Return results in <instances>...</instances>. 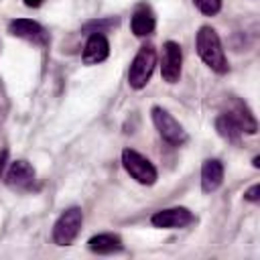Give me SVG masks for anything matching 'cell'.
<instances>
[{
	"label": "cell",
	"instance_id": "cell-4",
	"mask_svg": "<svg viewBox=\"0 0 260 260\" xmlns=\"http://www.w3.org/2000/svg\"><path fill=\"white\" fill-rule=\"evenodd\" d=\"M81 225H83V211H81V207H77V205L67 207L57 217V221L53 223L51 238H53V242L57 246H71L75 242V238L79 236Z\"/></svg>",
	"mask_w": 260,
	"mask_h": 260
},
{
	"label": "cell",
	"instance_id": "cell-12",
	"mask_svg": "<svg viewBox=\"0 0 260 260\" xmlns=\"http://www.w3.org/2000/svg\"><path fill=\"white\" fill-rule=\"evenodd\" d=\"M223 183V162L219 158H205L201 165V191L213 193Z\"/></svg>",
	"mask_w": 260,
	"mask_h": 260
},
{
	"label": "cell",
	"instance_id": "cell-6",
	"mask_svg": "<svg viewBox=\"0 0 260 260\" xmlns=\"http://www.w3.org/2000/svg\"><path fill=\"white\" fill-rule=\"evenodd\" d=\"M37 181V171L32 169V165L28 160H12L6 175H4V183L8 189L16 191V193H24L30 191L35 187Z\"/></svg>",
	"mask_w": 260,
	"mask_h": 260
},
{
	"label": "cell",
	"instance_id": "cell-7",
	"mask_svg": "<svg viewBox=\"0 0 260 260\" xmlns=\"http://www.w3.org/2000/svg\"><path fill=\"white\" fill-rule=\"evenodd\" d=\"M8 32L16 39H22V41H28L35 45H43V47L49 45V41H51L47 28L32 18H12L8 22Z\"/></svg>",
	"mask_w": 260,
	"mask_h": 260
},
{
	"label": "cell",
	"instance_id": "cell-17",
	"mask_svg": "<svg viewBox=\"0 0 260 260\" xmlns=\"http://www.w3.org/2000/svg\"><path fill=\"white\" fill-rule=\"evenodd\" d=\"M244 199L250 201V203H258V201H260V185H258V183L252 185V187L244 193Z\"/></svg>",
	"mask_w": 260,
	"mask_h": 260
},
{
	"label": "cell",
	"instance_id": "cell-2",
	"mask_svg": "<svg viewBox=\"0 0 260 260\" xmlns=\"http://www.w3.org/2000/svg\"><path fill=\"white\" fill-rule=\"evenodd\" d=\"M156 49L152 45H142L132 63H130V69H128V85L132 89H142L146 87V83L150 81L152 73H154V67H156Z\"/></svg>",
	"mask_w": 260,
	"mask_h": 260
},
{
	"label": "cell",
	"instance_id": "cell-18",
	"mask_svg": "<svg viewBox=\"0 0 260 260\" xmlns=\"http://www.w3.org/2000/svg\"><path fill=\"white\" fill-rule=\"evenodd\" d=\"M22 2H24L28 8H39V6H41L45 0H22Z\"/></svg>",
	"mask_w": 260,
	"mask_h": 260
},
{
	"label": "cell",
	"instance_id": "cell-10",
	"mask_svg": "<svg viewBox=\"0 0 260 260\" xmlns=\"http://www.w3.org/2000/svg\"><path fill=\"white\" fill-rule=\"evenodd\" d=\"M225 114L240 126L242 132H246V134H256V132H258V122H256L252 110H250L248 104L242 102L240 98H230V100H228V110H225Z\"/></svg>",
	"mask_w": 260,
	"mask_h": 260
},
{
	"label": "cell",
	"instance_id": "cell-8",
	"mask_svg": "<svg viewBox=\"0 0 260 260\" xmlns=\"http://www.w3.org/2000/svg\"><path fill=\"white\" fill-rule=\"evenodd\" d=\"M193 221H195L193 211L183 205L160 209V211L152 213V217H150V223L160 230H183V228L191 225Z\"/></svg>",
	"mask_w": 260,
	"mask_h": 260
},
{
	"label": "cell",
	"instance_id": "cell-14",
	"mask_svg": "<svg viewBox=\"0 0 260 260\" xmlns=\"http://www.w3.org/2000/svg\"><path fill=\"white\" fill-rule=\"evenodd\" d=\"M87 248L93 254H116L124 248L122 238L118 234H95L87 240Z\"/></svg>",
	"mask_w": 260,
	"mask_h": 260
},
{
	"label": "cell",
	"instance_id": "cell-1",
	"mask_svg": "<svg viewBox=\"0 0 260 260\" xmlns=\"http://www.w3.org/2000/svg\"><path fill=\"white\" fill-rule=\"evenodd\" d=\"M195 47H197V55L201 57V61L215 73L223 75L228 73L230 65H228V57L223 53L221 47V39L217 35V30L209 24L199 26L197 35H195Z\"/></svg>",
	"mask_w": 260,
	"mask_h": 260
},
{
	"label": "cell",
	"instance_id": "cell-3",
	"mask_svg": "<svg viewBox=\"0 0 260 260\" xmlns=\"http://www.w3.org/2000/svg\"><path fill=\"white\" fill-rule=\"evenodd\" d=\"M150 118H152V124L156 128V132L160 134V138L173 146H181L187 142V130L183 128V124L169 112L165 110L162 106H152L150 108Z\"/></svg>",
	"mask_w": 260,
	"mask_h": 260
},
{
	"label": "cell",
	"instance_id": "cell-16",
	"mask_svg": "<svg viewBox=\"0 0 260 260\" xmlns=\"http://www.w3.org/2000/svg\"><path fill=\"white\" fill-rule=\"evenodd\" d=\"M193 4L205 16H215L221 10V0H193Z\"/></svg>",
	"mask_w": 260,
	"mask_h": 260
},
{
	"label": "cell",
	"instance_id": "cell-11",
	"mask_svg": "<svg viewBox=\"0 0 260 260\" xmlns=\"http://www.w3.org/2000/svg\"><path fill=\"white\" fill-rule=\"evenodd\" d=\"M110 55V41L106 39L104 32H91L85 41V47H83V63L85 65H98L102 61H106Z\"/></svg>",
	"mask_w": 260,
	"mask_h": 260
},
{
	"label": "cell",
	"instance_id": "cell-13",
	"mask_svg": "<svg viewBox=\"0 0 260 260\" xmlns=\"http://www.w3.org/2000/svg\"><path fill=\"white\" fill-rule=\"evenodd\" d=\"M154 26H156V18H154V12L150 10V6L146 4H138L136 10L132 12V18H130V28L136 37H148L154 32Z\"/></svg>",
	"mask_w": 260,
	"mask_h": 260
},
{
	"label": "cell",
	"instance_id": "cell-9",
	"mask_svg": "<svg viewBox=\"0 0 260 260\" xmlns=\"http://www.w3.org/2000/svg\"><path fill=\"white\" fill-rule=\"evenodd\" d=\"M183 71V51L181 45L175 41H167L162 45V55H160V75L167 83H177L181 79Z\"/></svg>",
	"mask_w": 260,
	"mask_h": 260
},
{
	"label": "cell",
	"instance_id": "cell-15",
	"mask_svg": "<svg viewBox=\"0 0 260 260\" xmlns=\"http://www.w3.org/2000/svg\"><path fill=\"white\" fill-rule=\"evenodd\" d=\"M215 130H217V134L223 138V140H228V142H232V144H240V140H242V130H240V126L225 114V112H221L217 118H215Z\"/></svg>",
	"mask_w": 260,
	"mask_h": 260
},
{
	"label": "cell",
	"instance_id": "cell-5",
	"mask_svg": "<svg viewBox=\"0 0 260 260\" xmlns=\"http://www.w3.org/2000/svg\"><path fill=\"white\" fill-rule=\"evenodd\" d=\"M122 167H124V171H126L136 183H140V185L150 187V185H154L156 179H158L156 167H154L144 154H140V152L134 150V148H124V150H122Z\"/></svg>",
	"mask_w": 260,
	"mask_h": 260
}]
</instances>
